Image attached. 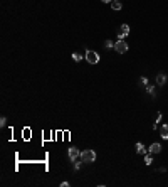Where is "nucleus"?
Returning a JSON list of instances; mask_svg holds the SVG:
<instances>
[{
	"mask_svg": "<svg viewBox=\"0 0 168 187\" xmlns=\"http://www.w3.org/2000/svg\"><path fill=\"white\" fill-rule=\"evenodd\" d=\"M72 59H74V61H77V63H79L81 59H82V56H81V54H77V52H74V54H72Z\"/></svg>",
	"mask_w": 168,
	"mask_h": 187,
	"instance_id": "nucleus-14",
	"label": "nucleus"
},
{
	"mask_svg": "<svg viewBox=\"0 0 168 187\" xmlns=\"http://www.w3.org/2000/svg\"><path fill=\"white\" fill-rule=\"evenodd\" d=\"M151 162H153L151 155H144V163H146V165H151Z\"/></svg>",
	"mask_w": 168,
	"mask_h": 187,
	"instance_id": "nucleus-13",
	"label": "nucleus"
},
{
	"mask_svg": "<svg viewBox=\"0 0 168 187\" xmlns=\"http://www.w3.org/2000/svg\"><path fill=\"white\" fill-rule=\"evenodd\" d=\"M86 61L89 64H97L99 63V54L96 51H86Z\"/></svg>",
	"mask_w": 168,
	"mask_h": 187,
	"instance_id": "nucleus-2",
	"label": "nucleus"
},
{
	"mask_svg": "<svg viewBox=\"0 0 168 187\" xmlns=\"http://www.w3.org/2000/svg\"><path fill=\"white\" fill-rule=\"evenodd\" d=\"M81 160L86 163H91L96 160V152L94 150H84V152H81Z\"/></svg>",
	"mask_w": 168,
	"mask_h": 187,
	"instance_id": "nucleus-1",
	"label": "nucleus"
},
{
	"mask_svg": "<svg viewBox=\"0 0 168 187\" xmlns=\"http://www.w3.org/2000/svg\"><path fill=\"white\" fill-rule=\"evenodd\" d=\"M161 152V145L160 143H151V147H150V154H160Z\"/></svg>",
	"mask_w": 168,
	"mask_h": 187,
	"instance_id": "nucleus-6",
	"label": "nucleus"
},
{
	"mask_svg": "<svg viewBox=\"0 0 168 187\" xmlns=\"http://www.w3.org/2000/svg\"><path fill=\"white\" fill-rule=\"evenodd\" d=\"M101 2H104V3H111L113 0H101Z\"/></svg>",
	"mask_w": 168,
	"mask_h": 187,
	"instance_id": "nucleus-20",
	"label": "nucleus"
},
{
	"mask_svg": "<svg viewBox=\"0 0 168 187\" xmlns=\"http://www.w3.org/2000/svg\"><path fill=\"white\" fill-rule=\"evenodd\" d=\"M74 169H76V170H79V169H81V162L76 160V162H74Z\"/></svg>",
	"mask_w": 168,
	"mask_h": 187,
	"instance_id": "nucleus-17",
	"label": "nucleus"
},
{
	"mask_svg": "<svg viewBox=\"0 0 168 187\" xmlns=\"http://www.w3.org/2000/svg\"><path fill=\"white\" fill-rule=\"evenodd\" d=\"M111 8H113V10H121V8H123V3H121L120 0H113V2H111Z\"/></svg>",
	"mask_w": 168,
	"mask_h": 187,
	"instance_id": "nucleus-9",
	"label": "nucleus"
},
{
	"mask_svg": "<svg viewBox=\"0 0 168 187\" xmlns=\"http://www.w3.org/2000/svg\"><path fill=\"white\" fill-rule=\"evenodd\" d=\"M160 120H161V113L158 111V113H156V123L153 125V130H156V128H158V122H160Z\"/></svg>",
	"mask_w": 168,
	"mask_h": 187,
	"instance_id": "nucleus-12",
	"label": "nucleus"
},
{
	"mask_svg": "<svg viewBox=\"0 0 168 187\" xmlns=\"http://www.w3.org/2000/svg\"><path fill=\"white\" fill-rule=\"evenodd\" d=\"M146 91H148L150 95H153V96H155V86H146Z\"/></svg>",
	"mask_w": 168,
	"mask_h": 187,
	"instance_id": "nucleus-15",
	"label": "nucleus"
},
{
	"mask_svg": "<svg viewBox=\"0 0 168 187\" xmlns=\"http://www.w3.org/2000/svg\"><path fill=\"white\" fill-rule=\"evenodd\" d=\"M61 187H69V182H61Z\"/></svg>",
	"mask_w": 168,
	"mask_h": 187,
	"instance_id": "nucleus-19",
	"label": "nucleus"
},
{
	"mask_svg": "<svg viewBox=\"0 0 168 187\" xmlns=\"http://www.w3.org/2000/svg\"><path fill=\"white\" fill-rule=\"evenodd\" d=\"M104 47H106V49H113V47H114V42H113V41H104Z\"/></svg>",
	"mask_w": 168,
	"mask_h": 187,
	"instance_id": "nucleus-11",
	"label": "nucleus"
},
{
	"mask_svg": "<svg viewBox=\"0 0 168 187\" xmlns=\"http://www.w3.org/2000/svg\"><path fill=\"white\" fill-rule=\"evenodd\" d=\"M69 158H71L72 162H76L77 158H81L79 148H76V147H71V148H69Z\"/></svg>",
	"mask_w": 168,
	"mask_h": 187,
	"instance_id": "nucleus-4",
	"label": "nucleus"
},
{
	"mask_svg": "<svg viewBox=\"0 0 168 187\" xmlns=\"http://www.w3.org/2000/svg\"><path fill=\"white\" fill-rule=\"evenodd\" d=\"M128 34H129V25L128 24H123V25H121V31L118 32V41H123Z\"/></svg>",
	"mask_w": 168,
	"mask_h": 187,
	"instance_id": "nucleus-5",
	"label": "nucleus"
},
{
	"mask_svg": "<svg viewBox=\"0 0 168 187\" xmlns=\"http://www.w3.org/2000/svg\"><path fill=\"white\" fill-rule=\"evenodd\" d=\"M114 49H116L118 54H124V52L128 51V44H126L124 41H118L116 44H114Z\"/></svg>",
	"mask_w": 168,
	"mask_h": 187,
	"instance_id": "nucleus-3",
	"label": "nucleus"
},
{
	"mask_svg": "<svg viewBox=\"0 0 168 187\" xmlns=\"http://www.w3.org/2000/svg\"><path fill=\"white\" fill-rule=\"evenodd\" d=\"M140 81H141V84H144V86H146V84H148V79H146V78H141V79H140Z\"/></svg>",
	"mask_w": 168,
	"mask_h": 187,
	"instance_id": "nucleus-18",
	"label": "nucleus"
},
{
	"mask_svg": "<svg viewBox=\"0 0 168 187\" xmlns=\"http://www.w3.org/2000/svg\"><path fill=\"white\" fill-rule=\"evenodd\" d=\"M165 83H167V76H165L163 73H161V74H158V76H156V84H160V86H163Z\"/></svg>",
	"mask_w": 168,
	"mask_h": 187,
	"instance_id": "nucleus-8",
	"label": "nucleus"
},
{
	"mask_svg": "<svg viewBox=\"0 0 168 187\" xmlns=\"http://www.w3.org/2000/svg\"><path fill=\"white\" fill-rule=\"evenodd\" d=\"M5 125H7V118L2 116V118H0V127H5Z\"/></svg>",
	"mask_w": 168,
	"mask_h": 187,
	"instance_id": "nucleus-16",
	"label": "nucleus"
},
{
	"mask_svg": "<svg viewBox=\"0 0 168 187\" xmlns=\"http://www.w3.org/2000/svg\"><path fill=\"white\" fill-rule=\"evenodd\" d=\"M136 152H138V154H146V148H144V145L143 143H140V142H138V143H136Z\"/></svg>",
	"mask_w": 168,
	"mask_h": 187,
	"instance_id": "nucleus-10",
	"label": "nucleus"
},
{
	"mask_svg": "<svg viewBox=\"0 0 168 187\" xmlns=\"http://www.w3.org/2000/svg\"><path fill=\"white\" fill-rule=\"evenodd\" d=\"M160 135H161V138L168 140V125H161L160 127Z\"/></svg>",
	"mask_w": 168,
	"mask_h": 187,
	"instance_id": "nucleus-7",
	"label": "nucleus"
}]
</instances>
